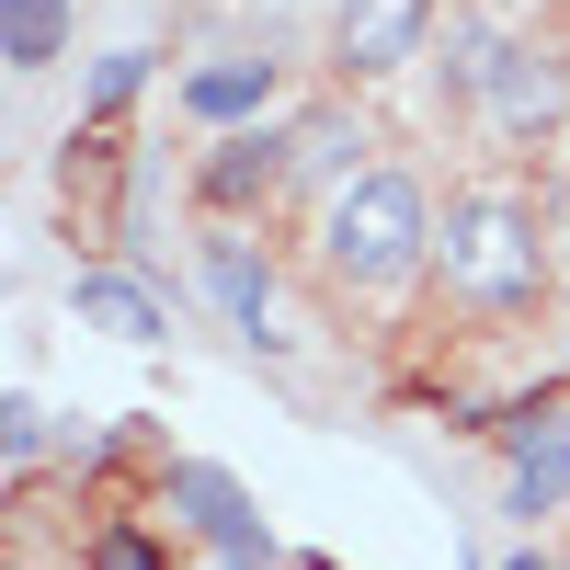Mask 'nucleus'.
<instances>
[{
	"label": "nucleus",
	"instance_id": "nucleus-8",
	"mask_svg": "<svg viewBox=\"0 0 570 570\" xmlns=\"http://www.w3.org/2000/svg\"><path fill=\"white\" fill-rule=\"evenodd\" d=\"M263 104H274V58H206L195 80H183V115H195V126H217V137L263 126Z\"/></svg>",
	"mask_w": 570,
	"mask_h": 570
},
{
	"label": "nucleus",
	"instance_id": "nucleus-5",
	"mask_svg": "<svg viewBox=\"0 0 570 570\" xmlns=\"http://www.w3.org/2000/svg\"><path fill=\"white\" fill-rule=\"evenodd\" d=\"M160 502H171V525H183V537H206V548H240V537H263L252 491L228 480V468H206V456H171V468H160Z\"/></svg>",
	"mask_w": 570,
	"mask_h": 570
},
{
	"label": "nucleus",
	"instance_id": "nucleus-3",
	"mask_svg": "<svg viewBox=\"0 0 570 570\" xmlns=\"http://www.w3.org/2000/svg\"><path fill=\"white\" fill-rule=\"evenodd\" d=\"M285 183H297V126H240V137H217L195 160V195H206L217 228H240L252 206H274Z\"/></svg>",
	"mask_w": 570,
	"mask_h": 570
},
{
	"label": "nucleus",
	"instance_id": "nucleus-10",
	"mask_svg": "<svg viewBox=\"0 0 570 570\" xmlns=\"http://www.w3.org/2000/svg\"><path fill=\"white\" fill-rule=\"evenodd\" d=\"M376 160H365V126L354 115H308L297 126V183H320V195H343V183H365Z\"/></svg>",
	"mask_w": 570,
	"mask_h": 570
},
{
	"label": "nucleus",
	"instance_id": "nucleus-12",
	"mask_svg": "<svg viewBox=\"0 0 570 570\" xmlns=\"http://www.w3.org/2000/svg\"><path fill=\"white\" fill-rule=\"evenodd\" d=\"M559 502H570V422H559L537 456H513V480H502V513H525V525L559 513Z\"/></svg>",
	"mask_w": 570,
	"mask_h": 570
},
{
	"label": "nucleus",
	"instance_id": "nucleus-15",
	"mask_svg": "<svg viewBox=\"0 0 570 570\" xmlns=\"http://www.w3.org/2000/svg\"><path fill=\"white\" fill-rule=\"evenodd\" d=\"M0 445H12V468H35V456H46V411H35L23 389L0 400Z\"/></svg>",
	"mask_w": 570,
	"mask_h": 570
},
{
	"label": "nucleus",
	"instance_id": "nucleus-1",
	"mask_svg": "<svg viewBox=\"0 0 570 570\" xmlns=\"http://www.w3.org/2000/svg\"><path fill=\"white\" fill-rule=\"evenodd\" d=\"M434 274H445V297H456L468 320H513V308H537V285H548L537 206L502 195V183H468V195H445V217H434Z\"/></svg>",
	"mask_w": 570,
	"mask_h": 570
},
{
	"label": "nucleus",
	"instance_id": "nucleus-16",
	"mask_svg": "<svg viewBox=\"0 0 570 570\" xmlns=\"http://www.w3.org/2000/svg\"><path fill=\"white\" fill-rule=\"evenodd\" d=\"M502 570H570V559H548V548H513V559H502Z\"/></svg>",
	"mask_w": 570,
	"mask_h": 570
},
{
	"label": "nucleus",
	"instance_id": "nucleus-9",
	"mask_svg": "<svg viewBox=\"0 0 570 570\" xmlns=\"http://www.w3.org/2000/svg\"><path fill=\"white\" fill-rule=\"evenodd\" d=\"M491 115H502V126H548V115H559V58H548V46H502Z\"/></svg>",
	"mask_w": 570,
	"mask_h": 570
},
{
	"label": "nucleus",
	"instance_id": "nucleus-7",
	"mask_svg": "<svg viewBox=\"0 0 570 570\" xmlns=\"http://www.w3.org/2000/svg\"><path fill=\"white\" fill-rule=\"evenodd\" d=\"M69 308H80L91 331H115V343H160V331H171L160 285L126 274V263H80V274H69Z\"/></svg>",
	"mask_w": 570,
	"mask_h": 570
},
{
	"label": "nucleus",
	"instance_id": "nucleus-2",
	"mask_svg": "<svg viewBox=\"0 0 570 570\" xmlns=\"http://www.w3.org/2000/svg\"><path fill=\"white\" fill-rule=\"evenodd\" d=\"M422 263H434V195H422L411 171L376 160L365 183H343V195L320 206V274H331V285L389 297V285H411Z\"/></svg>",
	"mask_w": 570,
	"mask_h": 570
},
{
	"label": "nucleus",
	"instance_id": "nucleus-6",
	"mask_svg": "<svg viewBox=\"0 0 570 570\" xmlns=\"http://www.w3.org/2000/svg\"><path fill=\"white\" fill-rule=\"evenodd\" d=\"M206 285H217V308L240 320L252 354H285V331H274V274H263V252L240 240V228H206Z\"/></svg>",
	"mask_w": 570,
	"mask_h": 570
},
{
	"label": "nucleus",
	"instance_id": "nucleus-4",
	"mask_svg": "<svg viewBox=\"0 0 570 570\" xmlns=\"http://www.w3.org/2000/svg\"><path fill=\"white\" fill-rule=\"evenodd\" d=\"M434 46V0H331V58L354 80H389Z\"/></svg>",
	"mask_w": 570,
	"mask_h": 570
},
{
	"label": "nucleus",
	"instance_id": "nucleus-11",
	"mask_svg": "<svg viewBox=\"0 0 570 570\" xmlns=\"http://www.w3.org/2000/svg\"><path fill=\"white\" fill-rule=\"evenodd\" d=\"M0 58H12L23 80L69 58V0H0Z\"/></svg>",
	"mask_w": 570,
	"mask_h": 570
},
{
	"label": "nucleus",
	"instance_id": "nucleus-13",
	"mask_svg": "<svg viewBox=\"0 0 570 570\" xmlns=\"http://www.w3.org/2000/svg\"><path fill=\"white\" fill-rule=\"evenodd\" d=\"M137 91H149V46H115V58H91V91H80V104H91V126H115Z\"/></svg>",
	"mask_w": 570,
	"mask_h": 570
},
{
	"label": "nucleus",
	"instance_id": "nucleus-14",
	"mask_svg": "<svg viewBox=\"0 0 570 570\" xmlns=\"http://www.w3.org/2000/svg\"><path fill=\"white\" fill-rule=\"evenodd\" d=\"M80 570H171V548H160L149 525H126V513H115V525H91V548H80Z\"/></svg>",
	"mask_w": 570,
	"mask_h": 570
}]
</instances>
